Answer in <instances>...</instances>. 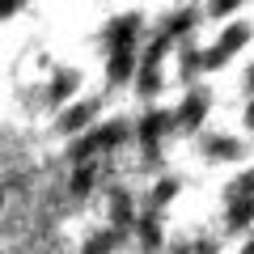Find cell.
<instances>
[{
  "label": "cell",
  "instance_id": "6da1fadb",
  "mask_svg": "<svg viewBox=\"0 0 254 254\" xmlns=\"http://www.w3.org/2000/svg\"><path fill=\"white\" fill-rule=\"evenodd\" d=\"M123 136H127V127H123V123H106V127H98V131H89L85 140H76V144H72V161H89V157L102 153V148L123 144Z\"/></svg>",
  "mask_w": 254,
  "mask_h": 254
},
{
  "label": "cell",
  "instance_id": "7a4b0ae2",
  "mask_svg": "<svg viewBox=\"0 0 254 254\" xmlns=\"http://www.w3.org/2000/svg\"><path fill=\"white\" fill-rule=\"evenodd\" d=\"M203 115H208V93H190V98L178 106V115H174V119H178L182 127H190V131H195V127L203 123Z\"/></svg>",
  "mask_w": 254,
  "mask_h": 254
},
{
  "label": "cell",
  "instance_id": "3957f363",
  "mask_svg": "<svg viewBox=\"0 0 254 254\" xmlns=\"http://www.w3.org/2000/svg\"><path fill=\"white\" fill-rule=\"evenodd\" d=\"M98 115V102H81V106H68L60 115V131H81L85 123H89V119Z\"/></svg>",
  "mask_w": 254,
  "mask_h": 254
},
{
  "label": "cell",
  "instance_id": "277c9868",
  "mask_svg": "<svg viewBox=\"0 0 254 254\" xmlns=\"http://www.w3.org/2000/svg\"><path fill=\"white\" fill-rule=\"evenodd\" d=\"M170 123H174V115H165V110H153V115L140 123V140H144L148 148H157V140L165 136V127H170Z\"/></svg>",
  "mask_w": 254,
  "mask_h": 254
},
{
  "label": "cell",
  "instance_id": "5b68a950",
  "mask_svg": "<svg viewBox=\"0 0 254 254\" xmlns=\"http://www.w3.org/2000/svg\"><path fill=\"white\" fill-rule=\"evenodd\" d=\"M131 38H136V17H123L110 26V47L115 51H131Z\"/></svg>",
  "mask_w": 254,
  "mask_h": 254
},
{
  "label": "cell",
  "instance_id": "8992f818",
  "mask_svg": "<svg viewBox=\"0 0 254 254\" xmlns=\"http://www.w3.org/2000/svg\"><path fill=\"white\" fill-rule=\"evenodd\" d=\"M242 43H250V26H246V21H237V26H229V30H225V38H220V47H216V51L229 60V55H233Z\"/></svg>",
  "mask_w": 254,
  "mask_h": 254
},
{
  "label": "cell",
  "instance_id": "52a82bcc",
  "mask_svg": "<svg viewBox=\"0 0 254 254\" xmlns=\"http://www.w3.org/2000/svg\"><path fill=\"white\" fill-rule=\"evenodd\" d=\"M254 220V203L250 199H233L229 203V229H246Z\"/></svg>",
  "mask_w": 254,
  "mask_h": 254
},
{
  "label": "cell",
  "instance_id": "ba28073f",
  "mask_svg": "<svg viewBox=\"0 0 254 254\" xmlns=\"http://www.w3.org/2000/svg\"><path fill=\"white\" fill-rule=\"evenodd\" d=\"M131 64H136L131 51H115L110 55V81H127V76H131Z\"/></svg>",
  "mask_w": 254,
  "mask_h": 254
},
{
  "label": "cell",
  "instance_id": "9c48e42d",
  "mask_svg": "<svg viewBox=\"0 0 254 254\" xmlns=\"http://www.w3.org/2000/svg\"><path fill=\"white\" fill-rule=\"evenodd\" d=\"M72 89H76V72H72V68H64V72L55 76V85H51V102H64Z\"/></svg>",
  "mask_w": 254,
  "mask_h": 254
},
{
  "label": "cell",
  "instance_id": "30bf717a",
  "mask_svg": "<svg viewBox=\"0 0 254 254\" xmlns=\"http://www.w3.org/2000/svg\"><path fill=\"white\" fill-rule=\"evenodd\" d=\"M208 153H212V157H225V161H233V157L242 153V148H237V140H225V136H212V140H208Z\"/></svg>",
  "mask_w": 254,
  "mask_h": 254
},
{
  "label": "cell",
  "instance_id": "8fae6325",
  "mask_svg": "<svg viewBox=\"0 0 254 254\" xmlns=\"http://www.w3.org/2000/svg\"><path fill=\"white\" fill-rule=\"evenodd\" d=\"M140 242H144V250H157V246H161V229H157L153 216L140 220Z\"/></svg>",
  "mask_w": 254,
  "mask_h": 254
},
{
  "label": "cell",
  "instance_id": "7c38bea8",
  "mask_svg": "<svg viewBox=\"0 0 254 254\" xmlns=\"http://www.w3.org/2000/svg\"><path fill=\"white\" fill-rule=\"evenodd\" d=\"M174 195H178V178H161V182H157V190H153V203L161 208V203H170Z\"/></svg>",
  "mask_w": 254,
  "mask_h": 254
},
{
  "label": "cell",
  "instance_id": "4fadbf2b",
  "mask_svg": "<svg viewBox=\"0 0 254 254\" xmlns=\"http://www.w3.org/2000/svg\"><path fill=\"white\" fill-rule=\"evenodd\" d=\"M140 89H144V93L161 89V72H157V64H144V72H140Z\"/></svg>",
  "mask_w": 254,
  "mask_h": 254
},
{
  "label": "cell",
  "instance_id": "5bb4252c",
  "mask_svg": "<svg viewBox=\"0 0 254 254\" xmlns=\"http://www.w3.org/2000/svg\"><path fill=\"white\" fill-rule=\"evenodd\" d=\"M89 187H93V165H81V170L72 174V190H76V195H85Z\"/></svg>",
  "mask_w": 254,
  "mask_h": 254
},
{
  "label": "cell",
  "instance_id": "9a60e30c",
  "mask_svg": "<svg viewBox=\"0 0 254 254\" xmlns=\"http://www.w3.org/2000/svg\"><path fill=\"white\" fill-rule=\"evenodd\" d=\"M110 246H115V233H98L81 254H110Z\"/></svg>",
  "mask_w": 254,
  "mask_h": 254
},
{
  "label": "cell",
  "instance_id": "2e32d148",
  "mask_svg": "<svg viewBox=\"0 0 254 254\" xmlns=\"http://www.w3.org/2000/svg\"><path fill=\"white\" fill-rule=\"evenodd\" d=\"M229 195H233V199H237V195H246V199H250V195H254V170H250V174H242V178L229 187Z\"/></svg>",
  "mask_w": 254,
  "mask_h": 254
},
{
  "label": "cell",
  "instance_id": "e0dca14e",
  "mask_svg": "<svg viewBox=\"0 0 254 254\" xmlns=\"http://www.w3.org/2000/svg\"><path fill=\"white\" fill-rule=\"evenodd\" d=\"M110 208H115V225H127V220H131V203H127V195H115Z\"/></svg>",
  "mask_w": 254,
  "mask_h": 254
},
{
  "label": "cell",
  "instance_id": "ac0fdd59",
  "mask_svg": "<svg viewBox=\"0 0 254 254\" xmlns=\"http://www.w3.org/2000/svg\"><path fill=\"white\" fill-rule=\"evenodd\" d=\"M195 254H216V250H212L208 242H199V246H195Z\"/></svg>",
  "mask_w": 254,
  "mask_h": 254
},
{
  "label": "cell",
  "instance_id": "d6986e66",
  "mask_svg": "<svg viewBox=\"0 0 254 254\" xmlns=\"http://www.w3.org/2000/svg\"><path fill=\"white\" fill-rule=\"evenodd\" d=\"M246 123L254 127V102H250V106H246Z\"/></svg>",
  "mask_w": 254,
  "mask_h": 254
},
{
  "label": "cell",
  "instance_id": "ffe728a7",
  "mask_svg": "<svg viewBox=\"0 0 254 254\" xmlns=\"http://www.w3.org/2000/svg\"><path fill=\"white\" fill-rule=\"evenodd\" d=\"M174 254H190V250H187V246H174Z\"/></svg>",
  "mask_w": 254,
  "mask_h": 254
},
{
  "label": "cell",
  "instance_id": "44dd1931",
  "mask_svg": "<svg viewBox=\"0 0 254 254\" xmlns=\"http://www.w3.org/2000/svg\"><path fill=\"white\" fill-rule=\"evenodd\" d=\"M242 254H254V242H250V246H246V250H242Z\"/></svg>",
  "mask_w": 254,
  "mask_h": 254
},
{
  "label": "cell",
  "instance_id": "7402d4cb",
  "mask_svg": "<svg viewBox=\"0 0 254 254\" xmlns=\"http://www.w3.org/2000/svg\"><path fill=\"white\" fill-rule=\"evenodd\" d=\"M250 89H254V68H250Z\"/></svg>",
  "mask_w": 254,
  "mask_h": 254
},
{
  "label": "cell",
  "instance_id": "603a6c76",
  "mask_svg": "<svg viewBox=\"0 0 254 254\" xmlns=\"http://www.w3.org/2000/svg\"><path fill=\"white\" fill-rule=\"evenodd\" d=\"M0 199H4V195H0Z\"/></svg>",
  "mask_w": 254,
  "mask_h": 254
},
{
  "label": "cell",
  "instance_id": "cb8c5ba5",
  "mask_svg": "<svg viewBox=\"0 0 254 254\" xmlns=\"http://www.w3.org/2000/svg\"><path fill=\"white\" fill-rule=\"evenodd\" d=\"M250 203H254V199H250Z\"/></svg>",
  "mask_w": 254,
  "mask_h": 254
}]
</instances>
